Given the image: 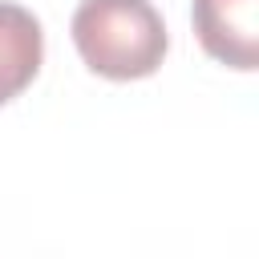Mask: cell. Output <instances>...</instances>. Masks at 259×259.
<instances>
[{"instance_id":"7a4b0ae2","label":"cell","mask_w":259,"mask_h":259,"mask_svg":"<svg viewBox=\"0 0 259 259\" xmlns=\"http://www.w3.org/2000/svg\"><path fill=\"white\" fill-rule=\"evenodd\" d=\"M190 16L214 61L243 73L259 65V0H194Z\"/></svg>"},{"instance_id":"3957f363","label":"cell","mask_w":259,"mask_h":259,"mask_svg":"<svg viewBox=\"0 0 259 259\" xmlns=\"http://www.w3.org/2000/svg\"><path fill=\"white\" fill-rule=\"evenodd\" d=\"M45 32L40 20L20 4H0V105L24 93V85L40 73Z\"/></svg>"},{"instance_id":"6da1fadb","label":"cell","mask_w":259,"mask_h":259,"mask_svg":"<svg viewBox=\"0 0 259 259\" xmlns=\"http://www.w3.org/2000/svg\"><path fill=\"white\" fill-rule=\"evenodd\" d=\"M81 61L109 81L150 77L166 57V24L150 0H81L73 12Z\"/></svg>"}]
</instances>
